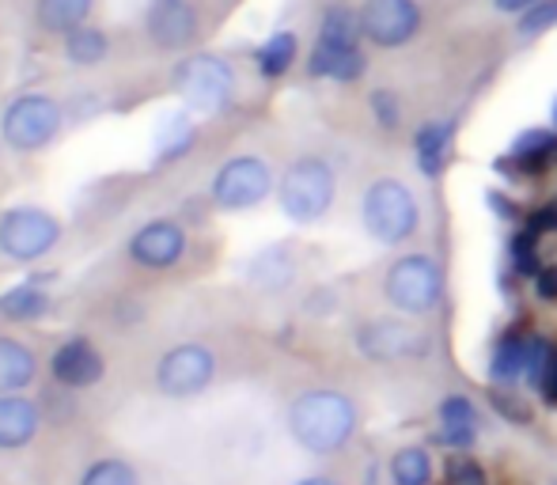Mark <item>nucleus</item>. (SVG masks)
<instances>
[{"mask_svg": "<svg viewBox=\"0 0 557 485\" xmlns=\"http://www.w3.org/2000/svg\"><path fill=\"white\" fill-rule=\"evenodd\" d=\"M293 485H342V482H337L334 474H308V478H300Z\"/></svg>", "mask_w": 557, "mask_h": 485, "instance_id": "obj_39", "label": "nucleus"}, {"mask_svg": "<svg viewBox=\"0 0 557 485\" xmlns=\"http://www.w3.org/2000/svg\"><path fill=\"white\" fill-rule=\"evenodd\" d=\"M91 8L96 0H38L35 4V23L42 35H61L91 23Z\"/></svg>", "mask_w": 557, "mask_h": 485, "instance_id": "obj_23", "label": "nucleus"}, {"mask_svg": "<svg viewBox=\"0 0 557 485\" xmlns=\"http://www.w3.org/2000/svg\"><path fill=\"white\" fill-rule=\"evenodd\" d=\"M61 129H65V107L42 91L15 96L0 114V140L20 156L46 152L61 137Z\"/></svg>", "mask_w": 557, "mask_h": 485, "instance_id": "obj_5", "label": "nucleus"}, {"mask_svg": "<svg viewBox=\"0 0 557 485\" xmlns=\"http://www.w3.org/2000/svg\"><path fill=\"white\" fill-rule=\"evenodd\" d=\"M550 485H557V482H550Z\"/></svg>", "mask_w": 557, "mask_h": 485, "instance_id": "obj_41", "label": "nucleus"}, {"mask_svg": "<svg viewBox=\"0 0 557 485\" xmlns=\"http://www.w3.org/2000/svg\"><path fill=\"white\" fill-rule=\"evenodd\" d=\"M550 125H554V129H557V99H554V103H550Z\"/></svg>", "mask_w": 557, "mask_h": 485, "instance_id": "obj_40", "label": "nucleus"}, {"mask_svg": "<svg viewBox=\"0 0 557 485\" xmlns=\"http://www.w3.org/2000/svg\"><path fill=\"white\" fill-rule=\"evenodd\" d=\"M535 296L543 303H557V262H550V265H543V270L535 273Z\"/></svg>", "mask_w": 557, "mask_h": 485, "instance_id": "obj_37", "label": "nucleus"}, {"mask_svg": "<svg viewBox=\"0 0 557 485\" xmlns=\"http://www.w3.org/2000/svg\"><path fill=\"white\" fill-rule=\"evenodd\" d=\"M270 194H277V175H273L270 160L255 152L232 156L216 167L213 183H209V201L221 213H250L262 206Z\"/></svg>", "mask_w": 557, "mask_h": 485, "instance_id": "obj_8", "label": "nucleus"}, {"mask_svg": "<svg viewBox=\"0 0 557 485\" xmlns=\"http://www.w3.org/2000/svg\"><path fill=\"white\" fill-rule=\"evenodd\" d=\"M107 53H111V38H107L103 27H96V23H84V27L69 30L65 35V58L69 65L76 69H96L107 61Z\"/></svg>", "mask_w": 557, "mask_h": 485, "instance_id": "obj_27", "label": "nucleus"}, {"mask_svg": "<svg viewBox=\"0 0 557 485\" xmlns=\"http://www.w3.org/2000/svg\"><path fill=\"white\" fill-rule=\"evenodd\" d=\"M76 485H140V471L122 456H103L84 467Z\"/></svg>", "mask_w": 557, "mask_h": 485, "instance_id": "obj_29", "label": "nucleus"}, {"mask_svg": "<svg viewBox=\"0 0 557 485\" xmlns=\"http://www.w3.org/2000/svg\"><path fill=\"white\" fill-rule=\"evenodd\" d=\"M360 228L380 247H403L421 232V201L398 175L368 178L360 194Z\"/></svg>", "mask_w": 557, "mask_h": 485, "instance_id": "obj_2", "label": "nucleus"}, {"mask_svg": "<svg viewBox=\"0 0 557 485\" xmlns=\"http://www.w3.org/2000/svg\"><path fill=\"white\" fill-rule=\"evenodd\" d=\"M145 35L160 53H183L201 38V15L194 0H148Z\"/></svg>", "mask_w": 557, "mask_h": 485, "instance_id": "obj_13", "label": "nucleus"}, {"mask_svg": "<svg viewBox=\"0 0 557 485\" xmlns=\"http://www.w3.org/2000/svg\"><path fill=\"white\" fill-rule=\"evenodd\" d=\"M364 42L360 35V20L357 12H349L345 4H331L319 20V35H315V46L323 50H352V46Z\"/></svg>", "mask_w": 557, "mask_h": 485, "instance_id": "obj_26", "label": "nucleus"}, {"mask_svg": "<svg viewBox=\"0 0 557 485\" xmlns=\"http://www.w3.org/2000/svg\"><path fill=\"white\" fill-rule=\"evenodd\" d=\"M194 122L186 119V114H178V119H168V125H163V133H160V156L156 160L160 163H168V160H178V156H186L190 152V145H194Z\"/></svg>", "mask_w": 557, "mask_h": 485, "instance_id": "obj_31", "label": "nucleus"}, {"mask_svg": "<svg viewBox=\"0 0 557 485\" xmlns=\"http://www.w3.org/2000/svg\"><path fill=\"white\" fill-rule=\"evenodd\" d=\"M38 353L20 338H0V395H15V390H27L38 380Z\"/></svg>", "mask_w": 557, "mask_h": 485, "instance_id": "obj_21", "label": "nucleus"}, {"mask_svg": "<svg viewBox=\"0 0 557 485\" xmlns=\"http://www.w3.org/2000/svg\"><path fill=\"white\" fill-rule=\"evenodd\" d=\"M53 311V296L42 288V281H20V285L4 288L0 293V319L4 323H15V326H27V323H38Z\"/></svg>", "mask_w": 557, "mask_h": 485, "instance_id": "obj_19", "label": "nucleus"}, {"mask_svg": "<svg viewBox=\"0 0 557 485\" xmlns=\"http://www.w3.org/2000/svg\"><path fill=\"white\" fill-rule=\"evenodd\" d=\"M557 27V0H539L523 15H516V30L520 38H543Z\"/></svg>", "mask_w": 557, "mask_h": 485, "instance_id": "obj_33", "label": "nucleus"}, {"mask_svg": "<svg viewBox=\"0 0 557 485\" xmlns=\"http://www.w3.org/2000/svg\"><path fill=\"white\" fill-rule=\"evenodd\" d=\"M451 140H455V122L451 119L425 122L418 133H413V152H418L421 175H429V178L441 175L447 156H451Z\"/></svg>", "mask_w": 557, "mask_h": 485, "instance_id": "obj_22", "label": "nucleus"}, {"mask_svg": "<svg viewBox=\"0 0 557 485\" xmlns=\"http://www.w3.org/2000/svg\"><path fill=\"white\" fill-rule=\"evenodd\" d=\"M436 418H441V433L433 436V444L451 451H470V444L478 440V428H482L478 406L467 395H447L441 410H436Z\"/></svg>", "mask_w": 557, "mask_h": 485, "instance_id": "obj_17", "label": "nucleus"}, {"mask_svg": "<svg viewBox=\"0 0 557 485\" xmlns=\"http://www.w3.org/2000/svg\"><path fill=\"white\" fill-rule=\"evenodd\" d=\"M523 361H528V334H500L490 357V383L493 387H516L523 383Z\"/></svg>", "mask_w": 557, "mask_h": 485, "instance_id": "obj_25", "label": "nucleus"}, {"mask_svg": "<svg viewBox=\"0 0 557 485\" xmlns=\"http://www.w3.org/2000/svg\"><path fill=\"white\" fill-rule=\"evenodd\" d=\"M337 201V171L326 156H296L277 178V206L293 224H319Z\"/></svg>", "mask_w": 557, "mask_h": 485, "instance_id": "obj_4", "label": "nucleus"}, {"mask_svg": "<svg viewBox=\"0 0 557 485\" xmlns=\"http://www.w3.org/2000/svg\"><path fill=\"white\" fill-rule=\"evenodd\" d=\"M42 406L27 395H0V451H23L35 444V436L42 433Z\"/></svg>", "mask_w": 557, "mask_h": 485, "instance_id": "obj_15", "label": "nucleus"}, {"mask_svg": "<svg viewBox=\"0 0 557 485\" xmlns=\"http://www.w3.org/2000/svg\"><path fill=\"white\" fill-rule=\"evenodd\" d=\"M539 395H543L546 406H557V346L550 341V353L543 361V372H539Z\"/></svg>", "mask_w": 557, "mask_h": 485, "instance_id": "obj_36", "label": "nucleus"}, {"mask_svg": "<svg viewBox=\"0 0 557 485\" xmlns=\"http://www.w3.org/2000/svg\"><path fill=\"white\" fill-rule=\"evenodd\" d=\"M107 375V357L99 353V346L84 334L65 338L50 353V380L61 390H91Z\"/></svg>", "mask_w": 557, "mask_h": 485, "instance_id": "obj_14", "label": "nucleus"}, {"mask_svg": "<svg viewBox=\"0 0 557 485\" xmlns=\"http://www.w3.org/2000/svg\"><path fill=\"white\" fill-rule=\"evenodd\" d=\"M357 20L372 50H406L425 30V8L421 0H364Z\"/></svg>", "mask_w": 557, "mask_h": 485, "instance_id": "obj_11", "label": "nucleus"}, {"mask_svg": "<svg viewBox=\"0 0 557 485\" xmlns=\"http://www.w3.org/2000/svg\"><path fill=\"white\" fill-rule=\"evenodd\" d=\"M380 293L387 300V308H395L398 315L425 319L433 311H441L447 293V270L441 258L429 254V250H403L383 270Z\"/></svg>", "mask_w": 557, "mask_h": 485, "instance_id": "obj_3", "label": "nucleus"}, {"mask_svg": "<svg viewBox=\"0 0 557 485\" xmlns=\"http://www.w3.org/2000/svg\"><path fill=\"white\" fill-rule=\"evenodd\" d=\"M523 228L535 232V236H554L557 232V201H543L523 216Z\"/></svg>", "mask_w": 557, "mask_h": 485, "instance_id": "obj_35", "label": "nucleus"}, {"mask_svg": "<svg viewBox=\"0 0 557 485\" xmlns=\"http://www.w3.org/2000/svg\"><path fill=\"white\" fill-rule=\"evenodd\" d=\"M296 273H300V262H296V250L288 242H270L247 262V281L258 293H285L296 281Z\"/></svg>", "mask_w": 557, "mask_h": 485, "instance_id": "obj_18", "label": "nucleus"}, {"mask_svg": "<svg viewBox=\"0 0 557 485\" xmlns=\"http://www.w3.org/2000/svg\"><path fill=\"white\" fill-rule=\"evenodd\" d=\"M368 111H372V122L380 125L383 133L403 129V99H398L395 88H372L368 91Z\"/></svg>", "mask_w": 557, "mask_h": 485, "instance_id": "obj_30", "label": "nucleus"}, {"mask_svg": "<svg viewBox=\"0 0 557 485\" xmlns=\"http://www.w3.org/2000/svg\"><path fill=\"white\" fill-rule=\"evenodd\" d=\"M61 236H65L61 221L42 206H12L0 213V254L8 262H42L46 254L58 250Z\"/></svg>", "mask_w": 557, "mask_h": 485, "instance_id": "obj_9", "label": "nucleus"}, {"mask_svg": "<svg viewBox=\"0 0 557 485\" xmlns=\"http://www.w3.org/2000/svg\"><path fill=\"white\" fill-rule=\"evenodd\" d=\"M296 61H300V38H296V30H273L255 50V69L265 80L288 76L296 69Z\"/></svg>", "mask_w": 557, "mask_h": 485, "instance_id": "obj_24", "label": "nucleus"}, {"mask_svg": "<svg viewBox=\"0 0 557 485\" xmlns=\"http://www.w3.org/2000/svg\"><path fill=\"white\" fill-rule=\"evenodd\" d=\"M493 410L512 421V425H531V421H535L531 406L523 402V395H516L512 387H493Z\"/></svg>", "mask_w": 557, "mask_h": 485, "instance_id": "obj_34", "label": "nucleus"}, {"mask_svg": "<svg viewBox=\"0 0 557 485\" xmlns=\"http://www.w3.org/2000/svg\"><path fill=\"white\" fill-rule=\"evenodd\" d=\"M387 474H391V485H433L436 463H433V456H429V448H421V444H403V448H395V456H391Z\"/></svg>", "mask_w": 557, "mask_h": 485, "instance_id": "obj_28", "label": "nucleus"}, {"mask_svg": "<svg viewBox=\"0 0 557 485\" xmlns=\"http://www.w3.org/2000/svg\"><path fill=\"white\" fill-rule=\"evenodd\" d=\"M216 372H221V357H216L213 346H206V341H178V346L160 353L152 383L163 398L186 402V398L206 395L216 383Z\"/></svg>", "mask_w": 557, "mask_h": 485, "instance_id": "obj_7", "label": "nucleus"}, {"mask_svg": "<svg viewBox=\"0 0 557 485\" xmlns=\"http://www.w3.org/2000/svg\"><path fill=\"white\" fill-rule=\"evenodd\" d=\"M171 84L186 99V107L198 114H221L235 99V69L221 53H194V58L178 61Z\"/></svg>", "mask_w": 557, "mask_h": 485, "instance_id": "obj_10", "label": "nucleus"}, {"mask_svg": "<svg viewBox=\"0 0 557 485\" xmlns=\"http://www.w3.org/2000/svg\"><path fill=\"white\" fill-rule=\"evenodd\" d=\"M444 485H490V474L470 451H451L444 459Z\"/></svg>", "mask_w": 557, "mask_h": 485, "instance_id": "obj_32", "label": "nucleus"}, {"mask_svg": "<svg viewBox=\"0 0 557 485\" xmlns=\"http://www.w3.org/2000/svg\"><path fill=\"white\" fill-rule=\"evenodd\" d=\"M288 436L308 456H337L360 433V406L342 387H304L288 402L285 413Z\"/></svg>", "mask_w": 557, "mask_h": 485, "instance_id": "obj_1", "label": "nucleus"}, {"mask_svg": "<svg viewBox=\"0 0 557 485\" xmlns=\"http://www.w3.org/2000/svg\"><path fill=\"white\" fill-rule=\"evenodd\" d=\"M352 346L368 364H406L425 361L433 353V338L410 323V315H375L352 326Z\"/></svg>", "mask_w": 557, "mask_h": 485, "instance_id": "obj_6", "label": "nucleus"}, {"mask_svg": "<svg viewBox=\"0 0 557 485\" xmlns=\"http://www.w3.org/2000/svg\"><path fill=\"white\" fill-rule=\"evenodd\" d=\"M505 171H520V175H546L557 167V129L554 125H535V129H523L512 140L508 156L500 160Z\"/></svg>", "mask_w": 557, "mask_h": 485, "instance_id": "obj_16", "label": "nucleus"}, {"mask_svg": "<svg viewBox=\"0 0 557 485\" xmlns=\"http://www.w3.org/2000/svg\"><path fill=\"white\" fill-rule=\"evenodd\" d=\"M186 250H190V232L175 216H160V221L140 224L129 236V242H125L129 262L148 273H168L175 265H183Z\"/></svg>", "mask_w": 557, "mask_h": 485, "instance_id": "obj_12", "label": "nucleus"}, {"mask_svg": "<svg viewBox=\"0 0 557 485\" xmlns=\"http://www.w3.org/2000/svg\"><path fill=\"white\" fill-rule=\"evenodd\" d=\"M368 73V53L364 46L352 50H323L315 46L308 58V76L311 80H334V84H357Z\"/></svg>", "mask_w": 557, "mask_h": 485, "instance_id": "obj_20", "label": "nucleus"}, {"mask_svg": "<svg viewBox=\"0 0 557 485\" xmlns=\"http://www.w3.org/2000/svg\"><path fill=\"white\" fill-rule=\"evenodd\" d=\"M531 4H539V0H493V8H497L500 15H523Z\"/></svg>", "mask_w": 557, "mask_h": 485, "instance_id": "obj_38", "label": "nucleus"}]
</instances>
